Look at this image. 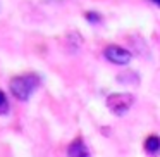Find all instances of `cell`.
<instances>
[{"instance_id": "2", "label": "cell", "mask_w": 160, "mask_h": 157, "mask_svg": "<svg viewBox=\"0 0 160 157\" xmlns=\"http://www.w3.org/2000/svg\"><path fill=\"white\" fill-rule=\"evenodd\" d=\"M132 104H134V95L131 93H112L107 98V107L115 116H124L126 112H129Z\"/></svg>"}, {"instance_id": "4", "label": "cell", "mask_w": 160, "mask_h": 157, "mask_svg": "<svg viewBox=\"0 0 160 157\" xmlns=\"http://www.w3.org/2000/svg\"><path fill=\"white\" fill-rule=\"evenodd\" d=\"M67 155H71V157H76V155H79V157H88V155H91L90 154V150H88V147L84 145V142L81 138H76L72 143L69 145V149H67Z\"/></svg>"}, {"instance_id": "5", "label": "cell", "mask_w": 160, "mask_h": 157, "mask_svg": "<svg viewBox=\"0 0 160 157\" xmlns=\"http://www.w3.org/2000/svg\"><path fill=\"white\" fill-rule=\"evenodd\" d=\"M158 149H160V138L158 136L152 135V136H148V138L145 140V150L146 152L155 154V152H158Z\"/></svg>"}, {"instance_id": "3", "label": "cell", "mask_w": 160, "mask_h": 157, "mask_svg": "<svg viewBox=\"0 0 160 157\" xmlns=\"http://www.w3.org/2000/svg\"><path fill=\"white\" fill-rule=\"evenodd\" d=\"M103 57L108 60V62H112V64L126 66V64L131 62L132 54L129 52V50L119 47V45H108V47H105V50H103Z\"/></svg>"}, {"instance_id": "8", "label": "cell", "mask_w": 160, "mask_h": 157, "mask_svg": "<svg viewBox=\"0 0 160 157\" xmlns=\"http://www.w3.org/2000/svg\"><path fill=\"white\" fill-rule=\"evenodd\" d=\"M152 2H153L155 5H158V4H160V0H152Z\"/></svg>"}, {"instance_id": "6", "label": "cell", "mask_w": 160, "mask_h": 157, "mask_svg": "<svg viewBox=\"0 0 160 157\" xmlns=\"http://www.w3.org/2000/svg\"><path fill=\"white\" fill-rule=\"evenodd\" d=\"M9 111H11V105H9L7 95L0 90V114L5 116V114H9Z\"/></svg>"}, {"instance_id": "7", "label": "cell", "mask_w": 160, "mask_h": 157, "mask_svg": "<svg viewBox=\"0 0 160 157\" xmlns=\"http://www.w3.org/2000/svg\"><path fill=\"white\" fill-rule=\"evenodd\" d=\"M86 19L90 23H100L102 21L100 14H97V12H86Z\"/></svg>"}, {"instance_id": "1", "label": "cell", "mask_w": 160, "mask_h": 157, "mask_svg": "<svg viewBox=\"0 0 160 157\" xmlns=\"http://www.w3.org/2000/svg\"><path fill=\"white\" fill-rule=\"evenodd\" d=\"M40 86V78L36 74H21V76H16L11 80L9 88H11V93L14 95L18 100H29L33 93L36 92V88Z\"/></svg>"}]
</instances>
